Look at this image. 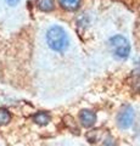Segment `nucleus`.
I'll return each instance as SVG.
<instances>
[{"label":"nucleus","mask_w":140,"mask_h":146,"mask_svg":"<svg viewBox=\"0 0 140 146\" xmlns=\"http://www.w3.org/2000/svg\"><path fill=\"white\" fill-rule=\"evenodd\" d=\"M5 1H6L10 6H15V5H17V4H19L20 0H5Z\"/></svg>","instance_id":"nucleus-10"},{"label":"nucleus","mask_w":140,"mask_h":146,"mask_svg":"<svg viewBox=\"0 0 140 146\" xmlns=\"http://www.w3.org/2000/svg\"><path fill=\"white\" fill-rule=\"evenodd\" d=\"M133 121H134V111L130 106H125L118 113V117H117V123H118V125L122 129L129 128L133 124Z\"/></svg>","instance_id":"nucleus-3"},{"label":"nucleus","mask_w":140,"mask_h":146,"mask_svg":"<svg viewBox=\"0 0 140 146\" xmlns=\"http://www.w3.org/2000/svg\"><path fill=\"white\" fill-rule=\"evenodd\" d=\"M37 6L40 11L50 12L55 7V3H54V0H37Z\"/></svg>","instance_id":"nucleus-5"},{"label":"nucleus","mask_w":140,"mask_h":146,"mask_svg":"<svg viewBox=\"0 0 140 146\" xmlns=\"http://www.w3.org/2000/svg\"><path fill=\"white\" fill-rule=\"evenodd\" d=\"M79 119L82 122V124L84 127H92L94 125V123L96 122V116L95 113L90 110H83L79 113Z\"/></svg>","instance_id":"nucleus-4"},{"label":"nucleus","mask_w":140,"mask_h":146,"mask_svg":"<svg viewBox=\"0 0 140 146\" xmlns=\"http://www.w3.org/2000/svg\"><path fill=\"white\" fill-rule=\"evenodd\" d=\"M46 42L54 51H65L70 45L68 35L60 26H52L46 32Z\"/></svg>","instance_id":"nucleus-1"},{"label":"nucleus","mask_w":140,"mask_h":146,"mask_svg":"<svg viewBox=\"0 0 140 146\" xmlns=\"http://www.w3.org/2000/svg\"><path fill=\"white\" fill-rule=\"evenodd\" d=\"M110 48L117 58H127L130 52V44L123 35H115L110 39Z\"/></svg>","instance_id":"nucleus-2"},{"label":"nucleus","mask_w":140,"mask_h":146,"mask_svg":"<svg viewBox=\"0 0 140 146\" xmlns=\"http://www.w3.org/2000/svg\"><path fill=\"white\" fill-rule=\"evenodd\" d=\"M137 90L140 93V82H138V83H137Z\"/></svg>","instance_id":"nucleus-11"},{"label":"nucleus","mask_w":140,"mask_h":146,"mask_svg":"<svg viewBox=\"0 0 140 146\" xmlns=\"http://www.w3.org/2000/svg\"><path fill=\"white\" fill-rule=\"evenodd\" d=\"M104 146H115V141L112 139H107L105 143H104Z\"/></svg>","instance_id":"nucleus-9"},{"label":"nucleus","mask_w":140,"mask_h":146,"mask_svg":"<svg viewBox=\"0 0 140 146\" xmlns=\"http://www.w3.org/2000/svg\"><path fill=\"white\" fill-rule=\"evenodd\" d=\"M58 1H60V5L64 7L65 10L74 11L79 7L82 0H58Z\"/></svg>","instance_id":"nucleus-6"},{"label":"nucleus","mask_w":140,"mask_h":146,"mask_svg":"<svg viewBox=\"0 0 140 146\" xmlns=\"http://www.w3.org/2000/svg\"><path fill=\"white\" fill-rule=\"evenodd\" d=\"M34 122L39 125H45L50 122V116L46 112H38L34 116Z\"/></svg>","instance_id":"nucleus-7"},{"label":"nucleus","mask_w":140,"mask_h":146,"mask_svg":"<svg viewBox=\"0 0 140 146\" xmlns=\"http://www.w3.org/2000/svg\"><path fill=\"white\" fill-rule=\"evenodd\" d=\"M11 121V115L6 108H0V125L7 124Z\"/></svg>","instance_id":"nucleus-8"}]
</instances>
